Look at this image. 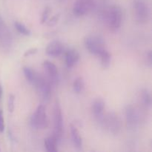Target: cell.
Instances as JSON below:
<instances>
[{
    "mask_svg": "<svg viewBox=\"0 0 152 152\" xmlns=\"http://www.w3.org/2000/svg\"><path fill=\"white\" fill-rule=\"evenodd\" d=\"M101 19L108 26L110 31H118L122 25L123 12L117 5H112L105 8L101 13Z\"/></svg>",
    "mask_w": 152,
    "mask_h": 152,
    "instance_id": "cell-1",
    "label": "cell"
},
{
    "mask_svg": "<svg viewBox=\"0 0 152 152\" xmlns=\"http://www.w3.org/2000/svg\"><path fill=\"white\" fill-rule=\"evenodd\" d=\"M84 44L87 50L94 55L99 56V53L105 49L104 39L96 34L87 36L84 39Z\"/></svg>",
    "mask_w": 152,
    "mask_h": 152,
    "instance_id": "cell-2",
    "label": "cell"
},
{
    "mask_svg": "<svg viewBox=\"0 0 152 152\" xmlns=\"http://www.w3.org/2000/svg\"><path fill=\"white\" fill-rule=\"evenodd\" d=\"M63 133V118L62 109L58 100L56 101L53 108V137L58 142L61 140Z\"/></svg>",
    "mask_w": 152,
    "mask_h": 152,
    "instance_id": "cell-3",
    "label": "cell"
},
{
    "mask_svg": "<svg viewBox=\"0 0 152 152\" xmlns=\"http://www.w3.org/2000/svg\"><path fill=\"white\" fill-rule=\"evenodd\" d=\"M48 117L45 105H39L31 117V126L33 129H44L48 126Z\"/></svg>",
    "mask_w": 152,
    "mask_h": 152,
    "instance_id": "cell-4",
    "label": "cell"
},
{
    "mask_svg": "<svg viewBox=\"0 0 152 152\" xmlns=\"http://www.w3.org/2000/svg\"><path fill=\"white\" fill-rule=\"evenodd\" d=\"M99 122H100L102 126L113 134H117L121 129V121L118 116L114 113L103 115Z\"/></svg>",
    "mask_w": 152,
    "mask_h": 152,
    "instance_id": "cell-5",
    "label": "cell"
},
{
    "mask_svg": "<svg viewBox=\"0 0 152 152\" xmlns=\"http://www.w3.org/2000/svg\"><path fill=\"white\" fill-rule=\"evenodd\" d=\"M133 8L135 19L139 23H145L149 19V8L144 0H134Z\"/></svg>",
    "mask_w": 152,
    "mask_h": 152,
    "instance_id": "cell-6",
    "label": "cell"
},
{
    "mask_svg": "<svg viewBox=\"0 0 152 152\" xmlns=\"http://www.w3.org/2000/svg\"><path fill=\"white\" fill-rule=\"evenodd\" d=\"M32 85L35 86L37 91L39 93L40 96L45 101L49 100L51 94V86L48 80L39 74H37L36 80Z\"/></svg>",
    "mask_w": 152,
    "mask_h": 152,
    "instance_id": "cell-7",
    "label": "cell"
},
{
    "mask_svg": "<svg viewBox=\"0 0 152 152\" xmlns=\"http://www.w3.org/2000/svg\"><path fill=\"white\" fill-rule=\"evenodd\" d=\"M96 0H76L73 6V13L76 16H82L95 8Z\"/></svg>",
    "mask_w": 152,
    "mask_h": 152,
    "instance_id": "cell-8",
    "label": "cell"
},
{
    "mask_svg": "<svg viewBox=\"0 0 152 152\" xmlns=\"http://www.w3.org/2000/svg\"><path fill=\"white\" fill-rule=\"evenodd\" d=\"M126 123L130 129H134L139 123V115L134 107L132 105H128L125 109Z\"/></svg>",
    "mask_w": 152,
    "mask_h": 152,
    "instance_id": "cell-9",
    "label": "cell"
},
{
    "mask_svg": "<svg viewBox=\"0 0 152 152\" xmlns=\"http://www.w3.org/2000/svg\"><path fill=\"white\" fill-rule=\"evenodd\" d=\"M64 51H65V45L59 40H53L50 42L45 49L46 53L52 57L60 56L64 53Z\"/></svg>",
    "mask_w": 152,
    "mask_h": 152,
    "instance_id": "cell-10",
    "label": "cell"
},
{
    "mask_svg": "<svg viewBox=\"0 0 152 152\" xmlns=\"http://www.w3.org/2000/svg\"><path fill=\"white\" fill-rule=\"evenodd\" d=\"M105 103L102 98H96L92 104V112L95 118L99 121L104 115Z\"/></svg>",
    "mask_w": 152,
    "mask_h": 152,
    "instance_id": "cell-11",
    "label": "cell"
},
{
    "mask_svg": "<svg viewBox=\"0 0 152 152\" xmlns=\"http://www.w3.org/2000/svg\"><path fill=\"white\" fill-rule=\"evenodd\" d=\"M80 60V53L75 49L66 50L65 54V65L68 68H73Z\"/></svg>",
    "mask_w": 152,
    "mask_h": 152,
    "instance_id": "cell-12",
    "label": "cell"
},
{
    "mask_svg": "<svg viewBox=\"0 0 152 152\" xmlns=\"http://www.w3.org/2000/svg\"><path fill=\"white\" fill-rule=\"evenodd\" d=\"M70 128H71V139H72V142L74 143V147L79 150L82 149V147H83V140H82V137L80 135L78 129L73 124L71 125Z\"/></svg>",
    "mask_w": 152,
    "mask_h": 152,
    "instance_id": "cell-13",
    "label": "cell"
},
{
    "mask_svg": "<svg viewBox=\"0 0 152 152\" xmlns=\"http://www.w3.org/2000/svg\"><path fill=\"white\" fill-rule=\"evenodd\" d=\"M43 68L52 80H56L58 75V68L55 64L49 60L44 61L42 64Z\"/></svg>",
    "mask_w": 152,
    "mask_h": 152,
    "instance_id": "cell-14",
    "label": "cell"
},
{
    "mask_svg": "<svg viewBox=\"0 0 152 152\" xmlns=\"http://www.w3.org/2000/svg\"><path fill=\"white\" fill-rule=\"evenodd\" d=\"M59 143L56 140V138L53 136L48 137L45 138L44 141V145L45 147L46 150L49 152H56L57 149V144Z\"/></svg>",
    "mask_w": 152,
    "mask_h": 152,
    "instance_id": "cell-15",
    "label": "cell"
},
{
    "mask_svg": "<svg viewBox=\"0 0 152 152\" xmlns=\"http://www.w3.org/2000/svg\"><path fill=\"white\" fill-rule=\"evenodd\" d=\"M99 56L100 57L101 65H102V67L105 68H108L110 66V64H111V56L109 52L106 49H105V50H103L99 53Z\"/></svg>",
    "mask_w": 152,
    "mask_h": 152,
    "instance_id": "cell-16",
    "label": "cell"
},
{
    "mask_svg": "<svg viewBox=\"0 0 152 152\" xmlns=\"http://www.w3.org/2000/svg\"><path fill=\"white\" fill-rule=\"evenodd\" d=\"M23 73L25 77L26 78V80H28V83L33 84L34 82V80H36V77L37 76V73L34 71L33 68H30V67L25 66L23 68Z\"/></svg>",
    "mask_w": 152,
    "mask_h": 152,
    "instance_id": "cell-17",
    "label": "cell"
},
{
    "mask_svg": "<svg viewBox=\"0 0 152 152\" xmlns=\"http://www.w3.org/2000/svg\"><path fill=\"white\" fill-rule=\"evenodd\" d=\"M84 88L85 83L83 77H77V79L74 80V83H73V88H74V92L76 94H81L83 92V91L84 90Z\"/></svg>",
    "mask_w": 152,
    "mask_h": 152,
    "instance_id": "cell-18",
    "label": "cell"
},
{
    "mask_svg": "<svg viewBox=\"0 0 152 152\" xmlns=\"http://www.w3.org/2000/svg\"><path fill=\"white\" fill-rule=\"evenodd\" d=\"M141 99L145 106L150 108L151 106V96L147 89H143L141 91Z\"/></svg>",
    "mask_w": 152,
    "mask_h": 152,
    "instance_id": "cell-19",
    "label": "cell"
},
{
    "mask_svg": "<svg viewBox=\"0 0 152 152\" xmlns=\"http://www.w3.org/2000/svg\"><path fill=\"white\" fill-rule=\"evenodd\" d=\"M14 26L16 29L19 33L24 36H30L31 34V30L28 28H27L24 24L21 23L19 22H14Z\"/></svg>",
    "mask_w": 152,
    "mask_h": 152,
    "instance_id": "cell-20",
    "label": "cell"
},
{
    "mask_svg": "<svg viewBox=\"0 0 152 152\" xmlns=\"http://www.w3.org/2000/svg\"><path fill=\"white\" fill-rule=\"evenodd\" d=\"M50 13H51V8H50L49 6H47V7L44 9V10H43L42 12V18H41L42 24H45L46 22H47Z\"/></svg>",
    "mask_w": 152,
    "mask_h": 152,
    "instance_id": "cell-21",
    "label": "cell"
},
{
    "mask_svg": "<svg viewBox=\"0 0 152 152\" xmlns=\"http://www.w3.org/2000/svg\"><path fill=\"white\" fill-rule=\"evenodd\" d=\"M15 96L13 94H10L7 100V108L10 113H13L15 108Z\"/></svg>",
    "mask_w": 152,
    "mask_h": 152,
    "instance_id": "cell-22",
    "label": "cell"
},
{
    "mask_svg": "<svg viewBox=\"0 0 152 152\" xmlns=\"http://www.w3.org/2000/svg\"><path fill=\"white\" fill-rule=\"evenodd\" d=\"M59 18H60V14H59V13H58V14H56V15H54L53 16H52L50 19H48L47 22H46L45 23L47 24L48 26L53 27L58 23V22H59Z\"/></svg>",
    "mask_w": 152,
    "mask_h": 152,
    "instance_id": "cell-23",
    "label": "cell"
},
{
    "mask_svg": "<svg viewBox=\"0 0 152 152\" xmlns=\"http://www.w3.org/2000/svg\"><path fill=\"white\" fill-rule=\"evenodd\" d=\"M144 60H145V63L146 64L147 66L151 67L152 65V53L151 50H148L145 53V56H144Z\"/></svg>",
    "mask_w": 152,
    "mask_h": 152,
    "instance_id": "cell-24",
    "label": "cell"
},
{
    "mask_svg": "<svg viewBox=\"0 0 152 152\" xmlns=\"http://www.w3.org/2000/svg\"><path fill=\"white\" fill-rule=\"evenodd\" d=\"M37 51H38V49H37V48H30L24 53V56H25V57H28V56H31V55H34L35 54V53H37Z\"/></svg>",
    "mask_w": 152,
    "mask_h": 152,
    "instance_id": "cell-25",
    "label": "cell"
},
{
    "mask_svg": "<svg viewBox=\"0 0 152 152\" xmlns=\"http://www.w3.org/2000/svg\"><path fill=\"white\" fill-rule=\"evenodd\" d=\"M4 117H3L2 111H0V133L4 132Z\"/></svg>",
    "mask_w": 152,
    "mask_h": 152,
    "instance_id": "cell-26",
    "label": "cell"
},
{
    "mask_svg": "<svg viewBox=\"0 0 152 152\" xmlns=\"http://www.w3.org/2000/svg\"><path fill=\"white\" fill-rule=\"evenodd\" d=\"M2 94H3V89H2V87H1V84H0V99H1V97H2Z\"/></svg>",
    "mask_w": 152,
    "mask_h": 152,
    "instance_id": "cell-27",
    "label": "cell"
},
{
    "mask_svg": "<svg viewBox=\"0 0 152 152\" xmlns=\"http://www.w3.org/2000/svg\"><path fill=\"white\" fill-rule=\"evenodd\" d=\"M0 151H1V149H0Z\"/></svg>",
    "mask_w": 152,
    "mask_h": 152,
    "instance_id": "cell-28",
    "label": "cell"
}]
</instances>
